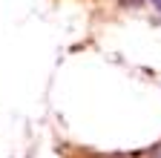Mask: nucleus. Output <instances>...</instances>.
I'll return each mask as SVG.
<instances>
[{
    "label": "nucleus",
    "mask_w": 161,
    "mask_h": 158,
    "mask_svg": "<svg viewBox=\"0 0 161 158\" xmlns=\"http://www.w3.org/2000/svg\"><path fill=\"white\" fill-rule=\"evenodd\" d=\"M153 3H155V9H158V12H161V0H153Z\"/></svg>",
    "instance_id": "f257e3e1"
}]
</instances>
